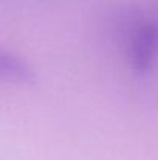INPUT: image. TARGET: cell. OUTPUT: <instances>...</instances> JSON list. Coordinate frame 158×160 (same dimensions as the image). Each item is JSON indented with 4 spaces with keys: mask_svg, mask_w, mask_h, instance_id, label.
<instances>
[{
    "mask_svg": "<svg viewBox=\"0 0 158 160\" xmlns=\"http://www.w3.org/2000/svg\"><path fill=\"white\" fill-rule=\"evenodd\" d=\"M158 59V25L144 23L141 25L129 47V61L135 72L146 73L149 72Z\"/></svg>",
    "mask_w": 158,
    "mask_h": 160,
    "instance_id": "obj_1",
    "label": "cell"
},
{
    "mask_svg": "<svg viewBox=\"0 0 158 160\" xmlns=\"http://www.w3.org/2000/svg\"><path fill=\"white\" fill-rule=\"evenodd\" d=\"M36 79L33 67L20 56L0 48V81L12 84H31Z\"/></svg>",
    "mask_w": 158,
    "mask_h": 160,
    "instance_id": "obj_2",
    "label": "cell"
}]
</instances>
